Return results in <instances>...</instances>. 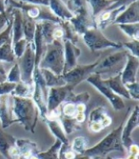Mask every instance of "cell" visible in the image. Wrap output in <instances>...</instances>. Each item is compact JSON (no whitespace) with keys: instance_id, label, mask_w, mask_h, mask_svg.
Listing matches in <instances>:
<instances>
[{"instance_id":"cell-1","label":"cell","mask_w":139,"mask_h":159,"mask_svg":"<svg viewBox=\"0 0 139 159\" xmlns=\"http://www.w3.org/2000/svg\"><path fill=\"white\" fill-rule=\"evenodd\" d=\"M12 116L21 124L26 131L34 134V128L38 118V111L32 98L12 96Z\"/></svg>"},{"instance_id":"cell-2","label":"cell","mask_w":139,"mask_h":159,"mask_svg":"<svg viewBox=\"0 0 139 159\" xmlns=\"http://www.w3.org/2000/svg\"><path fill=\"white\" fill-rule=\"evenodd\" d=\"M125 121H123L116 129L107 134L101 141H99L95 146L88 148L83 152V155L90 157H106L112 152H124L125 150L121 142V132Z\"/></svg>"},{"instance_id":"cell-3","label":"cell","mask_w":139,"mask_h":159,"mask_svg":"<svg viewBox=\"0 0 139 159\" xmlns=\"http://www.w3.org/2000/svg\"><path fill=\"white\" fill-rule=\"evenodd\" d=\"M39 69L49 70L56 75H62L64 69V46L61 40L54 39L51 44L45 45L44 56Z\"/></svg>"},{"instance_id":"cell-4","label":"cell","mask_w":139,"mask_h":159,"mask_svg":"<svg viewBox=\"0 0 139 159\" xmlns=\"http://www.w3.org/2000/svg\"><path fill=\"white\" fill-rule=\"evenodd\" d=\"M128 53L129 52L126 50H124L114 52L105 57L103 60H99L93 74H97L99 75H109L110 77L121 74L125 64H126Z\"/></svg>"},{"instance_id":"cell-5","label":"cell","mask_w":139,"mask_h":159,"mask_svg":"<svg viewBox=\"0 0 139 159\" xmlns=\"http://www.w3.org/2000/svg\"><path fill=\"white\" fill-rule=\"evenodd\" d=\"M83 41L86 46L92 51H99L108 48H114V49H122L121 43H115L112 40L108 39L102 32L97 27L91 28L85 34H82Z\"/></svg>"},{"instance_id":"cell-6","label":"cell","mask_w":139,"mask_h":159,"mask_svg":"<svg viewBox=\"0 0 139 159\" xmlns=\"http://www.w3.org/2000/svg\"><path fill=\"white\" fill-rule=\"evenodd\" d=\"M17 64L20 70L21 82L33 87L34 86L33 75H34V70L35 68L34 51L33 47V43H28L27 44L23 55L20 58H18Z\"/></svg>"},{"instance_id":"cell-7","label":"cell","mask_w":139,"mask_h":159,"mask_svg":"<svg viewBox=\"0 0 139 159\" xmlns=\"http://www.w3.org/2000/svg\"><path fill=\"white\" fill-rule=\"evenodd\" d=\"M86 81L98 90V92L101 93L110 101V103L112 104L113 108L115 111H121L125 108V103L122 100V98L110 90V88L106 83L105 79H103L101 75L97 74H92L86 79Z\"/></svg>"},{"instance_id":"cell-8","label":"cell","mask_w":139,"mask_h":159,"mask_svg":"<svg viewBox=\"0 0 139 159\" xmlns=\"http://www.w3.org/2000/svg\"><path fill=\"white\" fill-rule=\"evenodd\" d=\"M99 60L95 61L94 63L89 65H76L74 69L70 70L64 75L62 77L66 83V85L70 86L72 89H74L75 87L80 84L82 81L86 80L92 74L94 73L96 66L98 65Z\"/></svg>"},{"instance_id":"cell-9","label":"cell","mask_w":139,"mask_h":159,"mask_svg":"<svg viewBox=\"0 0 139 159\" xmlns=\"http://www.w3.org/2000/svg\"><path fill=\"white\" fill-rule=\"evenodd\" d=\"M71 91H74V89H72L71 87L68 86V85H65L62 87H53V88H49L48 97H47L48 116L57 111L59 106L65 102V99H66L69 92H71Z\"/></svg>"},{"instance_id":"cell-10","label":"cell","mask_w":139,"mask_h":159,"mask_svg":"<svg viewBox=\"0 0 139 159\" xmlns=\"http://www.w3.org/2000/svg\"><path fill=\"white\" fill-rule=\"evenodd\" d=\"M139 126V107L135 106L133 111H132L129 119L124 123L122 132H121V142L124 149L128 151V149L134 144L132 134L134 129Z\"/></svg>"},{"instance_id":"cell-11","label":"cell","mask_w":139,"mask_h":159,"mask_svg":"<svg viewBox=\"0 0 139 159\" xmlns=\"http://www.w3.org/2000/svg\"><path fill=\"white\" fill-rule=\"evenodd\" d=\"M139 67V60L137 57L128 53L126 64L121 71V81L124 85L137 82V70Z\"/></svg>"},{"instance_id":"cell-12","label":"cell","mask_w":139,"mask_h":159,"mask_svg":"<svg viewBox=\"0 0 139 159\" xmlns=\"http://www.w3.org/2000/svg\"><path fill=\"white\" fill-rule=\"evenodd\" d=\"M64 75L70 70L74 69L77 65V58L81 54V51L76 45L73 44L71 41L64 40Z\"/></svg>"},{"instance_id":"cell-13","label":"cell","mask_w":139,"mask_h":159,"mask_svg":"<svg viewBox=\"0 0 139 159\" xmlns=\"http://www.w3.org/2000/svg\"><path fill=\"white\" fill-rule=\"evenodd\" d=\"M73 26L74 30L77 34H83L87 32L89 29L96 27L95 20H92L88 11H81L76 14H74V17L69 21Z\"/></svg>"},{"instance_id":"cell-14","label":"cell","mask_w":139,"mask_h":159,"mask_svg":"<svg viewBox=\"0 0 139 159\" xmlns=\"http://www.w3.org/2000/svg\"><path fill=\"white\" fill-rule=\"evenodd\" d=\"M139 22V2L138 0L129 4L128 7L122 11L117 17L114 19L113 24H129Z\"/></svg>"},{"instance_id":"cell-15","label":"cell","mask_w":139,"mask_h":159,"mask_svg":"<svg viewBox=\"0 0 139 159\" xmlns=\"http://www.w3.org/2000/svg\"><path fill=\"white\" fill-rule=\"evenodd\" d=\"M9 99V95L0 96V121L2 124V129H7L13 123H16L10 109Z\"/></svg>"},{"instance_id":"cell-16","label":"cell","mask_w":139,"mask_h":159,"mask_svg":"<svg viewBox=\"0 0 139 159\" xmlns=\"http://www.w3.org/2000/svg\"><path fill=\"white\" fill-rule=\"evenodd\" d=\"M49 8L54 16L62 21H70L74 17V13L61 0H49Z\"/></svg>"},{"instance_id":"cell-17","label":"cell","mask_w":139,"mask_h":159,"mask_svg":"<svg viewBox=\"0 0 139 159\" xmlns=\"http://www.w3.org/2000/svg\"><path fill=\"white\" fill-rule=\"evenodd\" d=\"M12 35H11V43L12 45L24 38L23 34V26H22V11L18 9H12Z\"/></svg>"},{"instance_id":"cell-18","label":"cell","mask_w":139,"mask_h":159,"mask_svg":"<svg viewBox=\"0 0 139 159\" xmlns=\"http://www.w3.org/2000/svg\"><path fill=\"white\" fill-rule=\"evenodd\" d=\"M16 146L18 148L22 159H28L30 156L35 155L39 152L36 143L30 139H16Z\"/></svg>"},{"instance_id":"cell-19","label":"cell","mask_w":139,"mask_h":159,"mask_svg":"<svg viewBox=\"0 0 139 159\" xmlns=\"http://www.w3.org/2000/svg\"><path fill=\"white\" fill-rule=\"evenodd\" d=\"M44 121H45L46 125L48 126L50 132L54 135V137H56V139L60 140L63 145L70 146V142H69L68 136L64 133L63 128H62V126H61V124H60V122L58 121L57 118L47 117Z\"/></svg>"},{"instance_id":"cell-20","label":"cell","mask_w":139,"mask_h":159,"mask_svg":"<svg viewBox=\"0 0 139 159\" xmlns=\"http://www.w3.org/2000/svg\"><path fill=\"white\" fill-rule=\"evenodd\" d=\"M105 81L110 88V90L115 94L119 95L120 97L131 99V96L126 89V87H125V85L121 81V74L116 75L113 77H110L109 79H105Z\"/></svg>"},{"instance_id":"cell-21","label":"cell","mask_w":139,"mask_h":159,"mask_svg":"<svg viewBox=\"0 0 139 159\" xmlns=\"http://www.w3.org/2000/svg\"><path fill=\"white\" fill-rule=\"evenodd\" d=\"M36 21L32 19L26 14V12L22 11V26H23V34L24 38L28 43H33L35 34Z\"/></svg>"},{"instance_id":"cell-22","label":"cell","mask_w":139,"mask_h":159,"mask_svg":"<svg viewBox=\"0 0 139 159\" xmlns=\"http://www.w3.org/2000/svg\"><path fill=\"white\" fill-rule=\"evenodd\" d=\"M16 138L12 135L4 132L3 129H0V153L6 159H10V149L16 145Z\"/></svg>"},{"instance_id":"cell-23","label":"cell","mask_w":139,"mask_h":159,"mask_svg":"<svg viewBox=\"0 0 139 159\" xmlns=\"http://www.w3.org/2000/svg\"><path fill=\"white\" fill-rule=\"evenodd\" d=\"M57 119L60 122V124L63 128V131L67 136L74 134V132H77L81 129L80 124L75 120L74 117H67L62 114H59Z\"/></svg>"},{"instance_id":"cell-24","label":"cell","mask_w":139,"mask_h":159,"mask_svg":"<svg viewBox=\"0 0 139 159\" xmlns=\"http://www.w3.org/2000/svg\"><path fill=\"white\" fill-rule=\"evenodd\" d=\"M40 71L44 78V81L48 89L53 88V87H62L66 85L62 75H56L53 73H52L51 70L45 69H40Z\"/></svg>"},{"instance_id":"cell-25","label":"cell","mask_w":139,"mask_h":159,"mask_svg":"<svg viewBox=\"0 0 139 159\" xmlns=\"http://www.w3.org/2000/svg\"><path fill=\"white\" fill-rule=\"evenodd\" d=\"M40 25H41V31H42L44 44L45 45L51 44V43L54 40L53 39V32L55 30V28L57 27V24L51 22V21H42L40 23Z\"/></svg>"},{"instance_id":"cell-26","label":"cell","mask_w":139,"mask_h":159,"mask_svg":"<svg viewBox=\"0 0 139 159\" xmlns=\"http://www.w3.org/2000/svg\"><path fill=\"white\" fill-rule=\"evenodd\" d=\"M86 2H88L92 8L93 17H96L99 13L107 10L114 2H115V0H86Z\"/></svg>"},{"instance_id":"cell-27","label":"cell","mask_w":139,"mask_h":159,"mask_svg":"<svg viewBox=\"0 0 139 159\" xmlns=\"http://www.w3.org/2000/svg\"><path fill=\"white\" fill-rule=\"evenodd\" d=\"M0 61L12 63L16 61V56L12 50L11 40L7 41L3 45L0 46Z\"/></svg>"},{"instance_id":"cell-28","label":"cell","mask_w":139,"mask_h":159,"mask_svg":"<svg viewBox=\"0 0 139 159\" xmlns=\"http://www.w3.org/2000/svg\"><path fill=\"white\" fill-rule=\"evenodd\" d=\"M60 28L62 29L63 32V40H69L71 41L73 44L76 45V43L78 41V34L75 33L74 30L73 26L71 25L69 21H61L59 23Z\"/></svg>"},{"instance_id":"cell-29","label":"cell","mask_w":139,"mask_h":159,"mask_svg":"<svg viewBox=\"0 0 139 159\" xmlns=\"http://www.w3.org/2000/svg\"><path fill=\"white\" fill-rule=\"evenodd\" d=\"M62 146V142L58 139L55 140L53 145L47 150L46 152H38L36 155L39 159H60L59 158V151Z\"/></svg>"},{"instance_id":"cell-30","label":"cell","mask_w":139,"mask_h":159,"mask_svg":"<svg viewBox=\"0 0 139 159\" xmlns=\"http://www.w3.org/2000/svg\"><path fill=\"white\" fill-rule=\"evenodd\" d=\"M91 95L89 93H74V91L69 92L66 99H65V102L64 103H73V104H87L89 101H90Z\"/></svg>"},{"instance_id":"cell-31","label":"cell","mask_w":139,"mask_h":159,"mask_svg":"<svg viewBox=\"0 0 139 159\" xmlns=\"http://www.w3.org/2000/svg\"><path fill=\"white\" fill-rule=\"evenodd\" d=\"M88 144L89 140L86 137L78 136L73 140L72 144L70 145V148L76 155H81L85 152V150L88 149Z\"/></svg>"},{"instance_id":"cell-32","label":"cell","mask_w":139,"mask_h":159,"mask_svg":"<svg viewBox=\"0 0 139 159\" xmlns=\"http://www.w3.org/2000/svg\"><path fill=\"white\" fill-rule=\"evenodd\" d=\"M33 93V87L27 85L23 82H18L16 85V88L11 93L12 96H17V97H27V98H32Z\"/></svg>"},{"instance_id":"cell-33","label":"cell","mask_w":139,"mask_h":159,"mask_svg":"<svg viewBox=\"0 0 139 159\" xmlns=\"http://www.w3.org/2000/svg\"><path fill=\"white\" fill-rule=\"evenodd\" d=\"M118 26L125 34L132 38V40H138L139 22L138 23H129V24H119Z\"/></svg>"},{"instance_id":"cell-34","label":"cell","mask_w":139,"mask_h":159,"mask_svg":"<svg viewBox=\"0 0 139 159\" xmlns=\"http://www.w3.org/2000/svg\"><path fill=\"white\" fill-rule=\"evenodd\" d=\"M107 112H106V110L99 106L95 109H93L91 113H90V116H89V123H92V122H96V123H100L102 122V120L107 116Z\"/></svg>"},{"instance_id":"cell-35","label":"cell","mask_w":139,"mask_h":159,"mask_svg":"<svg viewBox=\"0 0 139 159\" xmlns=\"http://www.w3.org/2000/svg\"><path fill=\"white\" fill-rule=\"evenodd\" d=\"M86 0H69L68 8L74 14L87 11Z\"/></svg>"},{"instance_id":"cell-36","label":"cell","mask_w":139,"mask_h":159,"mask_svg":"<svg viewBox=\"0 0 139 159\" xmlns=\"http://www.w3.org/2000/svg\"><path fill=\"white\" fill-rule=\"evenodd\" d=\"M6 81L11 82V83H16V84L21 81L20 70H19V66L17 63L13 65L8 73V75H6Z\"/></svg>"},{"instance_id":"cell-37","label":"cell","mask_w":139,"mask_h":159,"mask_svg":"<svg viewBox=\"0 0 139 159\" xmlns=\"http://www.w3.org/2000/svg\"><path fill=\"white\" fill-rule=\"evenodd\" d=\"M27 44H28V42L26 41V39L22 38V39H20L19 41H17L16 43H15V44L12 45V50H13V53H15L16 58V57H17V58H20V57L23 55Z\"/></svg>"},{"instance_id":"cell-38","label":"cell","mask_w":139,"mask_h":159,"mask_svg":"<svg viewBox=\"0 0 139 159\" xmlns=\"http://www.w3.org/2000/svg\"><path fill=\"white\" fill-rule=\"evenodd\" d=\"M122 47L126 48L130 53L135 57H139V41L138 40H132L129 42L122 43Z\"/></svg>"},{"instance_id":"cell-39","label":"cell","mask_w":139,"mask_h":159,"mask_svg":"<svg viewBox=\"0 0 139 159\" xmlns=\"http://www.w3.org/2000/svg\"><path fill=\"white\" fill-rule=\"evenodd\" d=\"M11 31H12V17H11V20L8 22L5 30L2 33H0V46L3 45L7 41L11 40Z\"/></svg>"},{"instance_id":"cell-40","label":"cell","mask_w":139,"mask_h":159,"mask_svg":"<svg viewBox=\"0 0 139 159\" xmlns=\"http://www.w3.org/2000/svg\"><path fill=\"white\" fill-rule=\"evenodd\" d=\"M16 83H11L8 81H4L0 83V96L10 95L16 88Z\"/></svg>"},{"instance_id":"cell-41","label":"cell","mask_w":139,"mask_h":159,"mask_svg":"<svg viewBox=\"0 0 139 159\" xmlns=\"http://www.w3.org/2000/svg\"><path fill=\"white\" fill-rule=\"evenodd\" d=\"M76 105L73 103H65L64 106H62V111L61 114L67 117H74L76 114Z\"/></svg>"},{"instance_id":"cell-42","label":"cell","mask_w":139,"mask_h":159,"mask_svg":"<svg viewBox=\"0 0 139 159\" xmlns=\"http://www.w3.org/2000/svg\"><path fill=\"white\" fill-rule=\"evenodd\" d=\"M125 87H126V89H127L131 98H133L134 100L139 99V84H138V82L127 84V85H125Z\"/></svg>"},{"instance_id":"cell-43","label":"cell","mask_w":139,"mask_h":159,"mask_svg":"<svg viewBox=\"0 0 139 159\" xmlns=\"http://www.w3.org/2000/svg\"><path fill=\"white\" fill-rule=\"evenodd\" d=\"M13 8L9 7L8 10H6L4 12L0 13V30H2V28H4L5 25L8 24L10 21V17L11 16V11Z\"/></svg>"},{"instance_id":"cell-44","label":"cell","mask_w":139,"mask_h":159,"mask_svg":"<svg viewBox=\"0 0 139 159\" xmlns=\"http://www.w3.org/2000/svg\"><path fill=\"white\" fill-rule=\"evenodd\" d=\"M133 1H135V0H115V2H114L107 10H114V9H117L122 6H127Z\"/></svg>"},{"instance_id":"cell-45","label":"cell","mask_w":139,"mask_h":159,"mask_svg":"<svg viewBox=\"0 0 139 159\" xmlns=\"http://www.w3.org/2000/svg\"><path fill=\"white\" fill-rule=\"evenodd\" d=\"M17 1L24 2L27 4H32V5L49 7V0H17Z\"/></svg>"},{"instance_id":"cell-46","label":"cell","mask_w":139,"mask_h":159,"mask_svg":"<svg viewBox=\"0 0 139 159\" xmlns=\"http://www.w3.org/2000/svg\"><path fill=\"white\" fill-rule=\"evenodd\" d=\"M88 127H89L90 131L92 133H99V132H101L102 129H103L101 124L100 123H96V122L88 123Z\"/></svg>"},{"instance_id":"cell-47","label":"cell","mask_w":139,"mask_h":159,"mask_svg":"<svg viewBox=\"0 0 139 159\" xmlns=\"http://www.w3.org/2000/svg\"><path fill=\"white\" fill-rule=\"evenodd\" d=\"M128 152H129V154H132V155H136L138 156V153H139V149H138V146L137 144H132V145L128 149Z\"/></svg>"},{"instance_id":"cell-48","label":"cell","mask_w":139,"mask_h":159,"mask_svg":"<svg viewBox=\"0 0 139 159\" xmlns=\"http://www.w3.org/2000/svg\"><path fill=\"white\" fill-rule=\"evenodd\" d=\"M74 118H75V120L79 124H81V123H83V122L85 121V119H86V114H85V112H76Z\"/></svg>"},{"instance_id":"cell-49","label":"cell","mask_w":139,"mask_h":159,"mask_svg":"<svg viewBox=\"0 0 139 159\" xmlns=\"http://www.w3.org/2000/svg\"><path fill=\"white\" fill-rule=\"evenodd\" d=\"M76 111L77 112H85L86 111V105L85 104H77L76 105Z\"/></svg>"},{"instance_id":"cell-50","label":"cell","mask_w":139,"mask_h":159,"mask_svg":"<svg viewBox=\"0 0 139 159\" xmlns=\"http://www.w3.org/2000/svg\"><path fill=\"white\" fill-rule=\"evenodd\" d=\"M6 11L5 0H0V13H2Z\"/></svg>"},{"instance_id":"cell-51","label":"cell","mask_w":139,"mask_h":159,"mask_svg":"<svg viewBox=\"0 0 139 159\" xmlns=\"http://www.w3.org/2000/svg\"><path fill=\"white\" fill-rule=\"evenodd\" d=\"M0 75H7L6 74V70H5V68H4V66H3L1 61H0Z\"/></svg>"},{"instance_id":"cell-52","label":"cell","mask_w":139,"mask_h":159,"mask_svg":"<svg viewBox=\"0 0 139 159\" xmlns=\"http://www.w3.org/2000/svg\"><path fill=\"white\" fill-rule=\"evenodd\" d=\"M76 159H92V158L90 157V156H87V155H83V154H81V155H77V156H76Z\"/></svg>"},{"instance_id":"cell-53","label":"cell","mask_w":139,"mask_h":159,"mask_svg":"<svg viewBox=\"0 0 139 159\" xmlns=\"http://www.w3.org/2000/svg\"><path fill=\"white\" fill-rule=\"evenodd\" d=\"M126 159H138V156H136V155H132V154H129L128 156H127V158Z\"/></svg>"},{"instance_id":"cell-54","label":"cell","mask_w":139,"mask_h":159,"mask_svg":"<svg viewBox=\"0 0 139 159\" xmlns=\"http://www.w3.org/2000/svg\"><path fill=\"white\" fill-rule=\"evenodd\" d=\"M6 81V75H0V83H2Z\"/></svg>"},{"instance_id":"cell-55","label":"cell","mask_w":139,"mask_h":159,"mask_svg":"<svg viewBox=\"0 0 139 159\" xmlns=\"http://www.w3.org/2000/svg\"><path fill=\"white\" fill-rule=\"evenodd\" d=\"M28 159H39L38 157H37V155L35 154V155H32V156H30Z\"/></svg>"},{"instance_id":"cell-56","label":"cell","mask_w":139,"mask_h":159,"mask_svg":"<svg viewBox=\"0 0 139 159\" xmlns=\"http://www.w3.org/2000/svg\"><path fill=\"white\" fill-rule=\"evenodd\" d=\"M92 159H110V158H107V157H99V156H97V157H92Z\"/></svg>"},{"instance_id":"cell-57","label":"cell","mask_w":139,"mask_h":159,"mask_svg":"<svg viewBox=\"0 0 139 159\" xmlns=\"http://www.w3.org/2000/svg\"><path fill=\"white\" fill-rule=\"evenodd\" d=\"M118 159H124V158H118Z\"/></svg>"},{"instance_id":"cell-58","label":"cell","mask_w":139,"mask_h":159,"mask_svg":"<svg viewBox=\"0 0 139 159\" xmlns=\"http://www.w3.org/2000/svg\"><path fill=\"white\" fill-rule=\"evenodd\" d=\"M21 159H22V158H21Z\"/></svg>"}]
</instances>
